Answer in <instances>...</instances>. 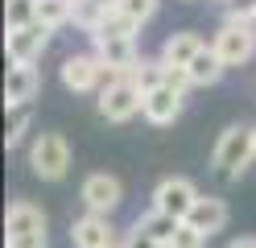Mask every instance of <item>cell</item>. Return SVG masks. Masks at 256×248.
<instances>
[{"label":"cell","mask_w":256,"mask_h":248,"mask_svg":"<svg viewBox=\"0 0 256 248\" xmlns=\"http://www.w3.org/2000/svg\"><path fill=\"white\" fill-rule=\"evenodd\" d=\"M202 46H206V42L198 38V33L178 29V33H170V38H166V46H162V58H166V62H174V66H190V58H194Z\"/></svg>","instance_id":"2e32d148"},{"label":"cell","mask_w":256,"mask_h":248,"mask_svg":"<svg viewBox=\"0 0 256 248\" xmlns=\"http://www.w3.org/2000/svg\"><path fill=\"white\" fill-rule=\"evenodd\" d=\"M34 5H38V21H46L50 29L66 25L74 17V0H34Z\"/></svg>","instance_id":"44dd1931"},{"label":"cell","mask_w":256,"mask_h":248,"mask_svg":"<svg viewBox=\"0 0 256 248\" xmlns=\"http://www.w3.org/2000/svg\"><path fill=\"white\" fill-rule=\"evenodd\" d=\"M186 223H194L198 231H219L223 223H228V203L223 198H215V194H198V203L190 207V215H186Z\"/></svg>","instance_id":"5bb4252c"},{"label":"cell","mask_w":256,"mask_h":248,"mask_svg":"<svg viewBox=\"0 0 256 248\" xmlns=\"http://www.w3.org/2000/svg\"><path fill=\"white\" fill-rule=\"evenodd\" d=\"M4 248H46V211L17 198L4 215Z\"/></svg>","instance_id":"7a4b0ae2"},{"label":"cell","mask_w":256,"mask_h":248,"mask_svg":"<svg viewBox=\"0 0 256 248\" xmlns=\"http://www.w3.org/2000/svg\"><path fill=\"white\" fill-rule=\"evenodd\" d=\"M190 83H194V87H215V83L223 79V71H228V66H223V58L215 54V46H202L194 58H190Z\"/></svg>","instance_id":"9a60e30c"},{"label":"cell","mask_w":256,"mask_h":248,"mask_svg":"<svg viewBox=\"0 0 256 248\" xmlns=\"http://www.w3.org/2000/svg\"><path fill=\"white\" fill-rule=\"evenodd\" d=\"M78 198H83L87 211H95V215H112V211L120 207V198H124V186H120L116 174H87Z\"/></svg>","instance_id":"ba28073f"},{"label":"cell","mask_w":256,"mask_h":248,"mask_svg":"<svg viewBox=\"0 0 256 248\" xmlns=\"http://www.w3.org/2000/svg\"><path fill=\"white\" fill-rule=\"evenodd\" d=\"M140 116H145L149 124H174L182 116V91H174V87H153L145 91V108H140Z\"/></svg>","instance_id":"4fadbf2b"},{"label":"cell","mask_w":256,"mask_h":248,"mask_svg":"<svg viewBox=\"0 0 256 248\" xmlns=\"http://www.w3.org/2000/svg\"><path fill=\"white\" fill-rule=\"evenodd\" d=\"M178 223L182 219H174V215H166V211H149V215H140V219H136V227L140 231H149V236L157 240V244H166L170 248V240H174V231H178Z\"/></svg>","instance_id":"ac0fdd59"},{"label":"cell","mask_w":256,"mask_h":248,"mask_svg":"<svg viewBox=\"0 0 256 248\" xmlns=\"http://www.w3.org/2000/svg\"><path fill=\"white\" fill-rule=\"evenodd\" d=\"M42 91V75L34 62H12L8 66V79H4V104H34Z\"/></svg>","instance_id":"8fae6325"},{"label":"cell","mask_w":256,"mask_h":248,"mask_svg":"<svg viewBox=\"0 0 256 248\" xmlns=\"http://www.w3.org/2000/svg\"><path fill=\"white\" fill-rule=\"evenodd\" d=\"M211 46H215V54L223 58V66H244L256 54V29H252V21H228L215 33Z\"/></svg>","instance_id":"5b68a950"},{"label":"cell","mask_w":256,"mask_h":248,"mask_svg":"<svg viewBox=\"0 0 256 248\" xmlns=\"http://www.w3.org/2000/svg\"><path fill=\"white\" fill-rule=\"evenodd\" d=\"M112 5H116L120 13H128L132 17V21H153V13H157V0H112Z\"/></svg>","instance_id":"d4e9b609"},{"label":"cell","mask_w":256,"mask_h":248,"mask_svg":"<svg viewBox=\"0 0 256 248\" xmlns=\"http://www.w3.org/2000/svg\"><path fill=\"white\" fill-rule=\"evenodd\" d=\"M162 62H166V58H162ZM162 83H166V87H174V91H182V95H186V87H194V83H190V71H186V66H174V62H166Z\"/></svg>","instance_id":"484cf974"},{"label":"cell","mask_w":256,"mask_h":248,"mask_svg":"<svg viewBox=\"0 0 256 248\" xmlns=\"http://www.w3.org/2000/svg\"><path fill=\"white\" fill-rule=\"evenodd\" d=\"M70 244H74V248H112V244H116V231H112L108 215L87 211L83 219L70 223Z\"/></svg>","instance_id":"7c38bea8"},{"label":"cell","mask_w":256,"mask_h":248,"mask_svg":"<svg viewBox=\"0 0 256 248\" xmlns=\"http://www.w3.org/2000/svg\"><path fill=\"white\" fill-rule=\"evenodd\" d=\"M108 9H112V0H74V17H70V21L83 33H95L100 21L108 17Z\"/></svg>","instance_id":"d6986e66"},{"label":"cell","mask_w":256,"mask_h":248,"mask_svg":"<svg viewBox=\"0 0 256 248\" xmlns=\"http://www.w3.org/2000/svg\"><path fill=\"white\" fill-rule=\"evenodd\" d=\"M46 46H50V25L46 21H29V25L8 29L4 54H8V62H38Z\"/></svg>","instance_id":"52a82bcc"},{"label":"cell","mask_w":256,"mask_h":248,"mask_svg":"<svg viewBox=\"0 0 256 248\" xmlns=\"http://www.w3.org/2000/svg\"><path fill=\"white\" fill-rule=\"evenodd\" d=\"M124 248H166V244H157L149 231H140V227L132 223V227H128V236H124Z\"/></svg>","instance_id":"83f0119b"},{"label":"cell","mask_w":256,"mask_h":248,"mask_svg":"<svg viewBox=\"0 0 256 248\" xmlns=\"http://www.w3.org/2000/svg\"><path fill=\"white\" fill-rule=\"evenodd\" d=\"M228 248H256V236H240V240H232Z\"/></svg>","instance_id":"f1b7e54d"},{"label":"cell","mask_w":256,"mask_h":248,"mask_svg":"<svg viewBox=\"0 0 256 248\" xmlns=\"http://www.w3.org/2000/svg\"><path fill=\"white\" fill-rule=\"evenodd\" d=\"M29 170L42 182H62L70 174V145L58 137V132H42L29 149Z\"/></svg>","instance_id":"277c9868"},{"label":"cell","mask_w":256,"mask_h":248,"mask_svg":"<svg viewBox=\"0 0 256 248\" xmlns=\"http://www.w3.org/2000/svg\"><path fill=\"white\" fill-rule=\"evenodd\" d=\"M170 248H206V231H198L194 223H178V231H174V240H170Z\"/></svg>","instance_id":"cb8c5ba5"},{"label":"cell","mask_w":256,"mask_h":248,"mask_svg":"<svg viewBox=\"0 0 256 248\" xmlns=\"http://www.w3.org/2000/svg\"><path fill=\"white\" fill-rule=\"evenodd\" d=\"M136 33H140V21H132L128 13H120L116 5H112V9H108V17L100 21V29L87 33V38L95 42V38H136Z\"/></svg>","instance_id":"e0dca14e"},{"label":"cell","mask_w":256,"mask_h":248,"mask_svg":"<svg viewBox=\"0 0 256 248\" xmlns=\"http://www.w3.org/2000/svg\"><path fill=\"white\" fill-rule=\"evenodd\" d=\"M162 71H166V62L157 54V58H140L132 71H128V79H132L140 91H153V87H162Z\"/></svg>","instance_id":"ffe728a7"},{"label":"cell","mask_w":256,"mask_h":248,"mask_svg":"<svg viewBox=\"0 0 256 248\" xmlns=\"http://www.w3.org/2000/svg\"><path fill=\"white\" fill-rule=\"evenodd\" d=\"M91 46H95V54H100V62L108 66V71H116V75H128L140 62L136 38H95Z\"/></svg>","instance_id":"30bf717a"},{"label":"cell","mask_w":256,"mask_h":248,"mask_svg":"<svg viewBox=\"0 0 256 248\" xmlns=\"http://www.w3.org/2000/svg\"><path fill=\"white\" fill-rule=\"evenodd\" d=\"M140 108H145V91H140L128 75H116V79L104 83V91H100V116L104 120L124 124V120H132Z\"/></svg>","instance_id":"3957f363"},{"label":"cell","mask_w":256,"mask_h":248,"mask_svg":"<svg viewBox=\"0 0 256 248\" xmlns=\"http://www.w3.org/2000/svg\"><path fill=\"white\" fill-rule=\"evenodd\" d=\"M112 71L100 62V54H70L66 62H62V83H66V91H95L100 83L108 79Z\"/></svg>","instance_id":"9c48e42d"},{"label":"cell","mask_w":256,"mask_h":248,"mask_svg":"<svg viewBox=\"0 0 256 248\" xmlns=\"http://www.w3.org/2000/svg\"><path fill=\"white\" fill-rule=\"evenodd\" d=\"M112 248H124V244H112Z\"/></svg>","instance_id":"f546056e"},{"label":"cell","mask_w":256,"mask_h":248,"mask_svg":"<svg viewBox=\"0 0 256 248\" xmlns=\"http://www.w3.org/2000/svg\"><path fill=\"white\" fill-rule=\"evenodd\" d=\"M25 128H29V104H12L8 108V120H4V145L17 149L21 137H25Z\"/></svg>","instance_id":"7402d4cb"},{"label":"cell","mask_w":256,"mask_h":248,"mask_svg":"<svg viewBox=\"0 0 256 248\" xmlns=\"http://www.w3.org/2000/svg\"><path fill=\"white\" fill-rule=\"evenodd\" d=\"M228 21H256V0H223Z\"/></svg>","instance_id":"4316f807"},{"label":"cell","mask_w":256,"mask_h":248,"mask_svg":"<svg viewBox=\"0 0 256 248\" xmlns=\"http://www.w3.org/2000/svg\"><path fill=\"white\" fill-rule=\"evenodd\" d=\"M194 203H198V186L190 178H182V174L162 178V182H157V190H153V207L166 211V215H174V219H186Z\"/></svg>","instance_id":"8992f818"},{"label":"cell","mask_w":256,"mask_h":248,"mask_svg":"<svg viewBox=\"0 0 256 248\" xmlns=\"http://www.w3.org/2000/svg\"><path fill=\"white\" fill-rule=\"evenodd\" d=\"M38 21V5L34 0H4V25L17 29V25H29Z\"/></svg>","instance_id":"603a6c76"},{"label":"cell","mask_w":256,"mask_h":248,"mask_svg":"<svg viewBox=\"0 0 256 248\" xmlns=\"http://www.w3.org/2000/svg\"><path fill=\"white\" fill-rule=\"evenodd\" d=\"M256 157V128L248 124H228L215 141V153H211V165L219 178L228 182H240V174L248 170V161Z\"/></svg>","instance_id":"6da1fadb"}]
</instances>
